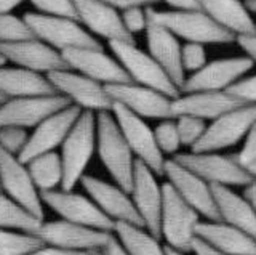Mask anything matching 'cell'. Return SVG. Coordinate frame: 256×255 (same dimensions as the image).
Listing matches in <instances>:
<instances>
[{
  "label": "cell",
  "instance_id": "1",
  "mask_svg": "<svg viewBox=\"0 0 256 255\" xmlns=\"http://www.w3.org/2000/svg\"><path fill=\"white\" fill-rule=\"evenodd\" d=\"M96 149L116 185L130 193L136 159L110 111L96 114Z\"/></svg>",
  "mask_w": 256,
  "mask_h": 255
},
{
  "label": "cell",
  "instance_id": "2",
  "mask_svg": "<svg viewBox=\"0 0 256 255\" xmlns=\"http://www.w3.org/2000/svg\"><path fill=\"white\" fill-rule=\"evenodd\" d=\"M148 21L170 31L178 39H184L189 44H230L237 37L221 28L205 15L202 10H172L157 12L148 7Z\"/></svg>",
  "mask_w": 256,
  "mask_h": 255
},
{
  "label": "cell",
  "instance_id": "3",
  "mask_svg": "<svg viewBox=\"0 0 256 255\" xmlns=\"http://www.w3.org/2000/svg\"><path fill=\"white\" fill-rule=\"evenodd\" d=\"M62 185L61 189L72 191L85 175L96 148V116L92 111H82L76 125L62 143Z\"/></svg>",
  "mask_w": 256,
  "mask_h": 255
},
{
  "label": "cell",
  "instance_id": "4",
  "mask_svg": "<svg viewBox=\"0 0 256 255\" xmlns=\"http://www.w3.org/2000/svg\"><path fill=\"white\" fill-rule=\"evenodd\" d=\"M164 205L160 218V237L166 241V245L178 252H190L194 242L196 228L200 223V215L184 201L172 188L170 183L162 185Z\"/></svg>",
  "mask_w": 256,
  "mask_h": 255
},
{
  "label": "cell",
  "instance_id": "5",
  "mask_svg": "<svg viewBox=\"0 0 256 255\" xmlns=\"http://www.w3.org/2000/svg\"><path fill=\"white\" fill-rule=\"evenodd\" d=\"M109 47L116 55V60L130 76L132 82L157 90L172 100H176L181 95L178 87L149 53L142 52L132 42L112 41L109 42Z\"/></svg>",
  "mask_w": 256,
  "mask_h": 255
},
{
  "label": "cell",
  "instance_id": "6",
  "mask_svg": "<svg viewBox=\"0 0 256 255\" xmlns=\"http://www.w3.org/2000/svg\"><path fill=\"white\" fill-rule=\"evenodd\" d=\"M22 20L26 21L36 39L61 53L72 49L102 50V45L90 33H86L77 20L48 17L42 13H26Z\"/></svg>",
  "mask_w": 256,
  "mask_h": 255
},
{
  "label": "cell",
  "instance_id": "7",
  "mask_svg": "<svg viewBox=\"0 0 256 255\" xmlns=\"http://www.w3.org/2000/svg\"><path fill=\"white\" fill-rule=\"evenodd\" d=\"M110 113L116 117L118 129L130 146L132 153L136 156V161L148 165L157 177L164 175L166 159L158 149L154 130L146 124V121L118 103H114Z\"/></svg>",
  "mask_w": 256,
  "mask_h": 255
},
{
  "label": "cell",
  "instance_id": "8",
  "mask_svg": "<svg viewBox=\"0 0 256 255\" xmlns=\"http://www.w3.org/2000/svg\"><path fill=\"white\" fill-rule=\"evenodd\" d=\"M173 159L190 172L197 173L212 186H246L253 180L245 167L237 162L236 156H222L218 153H186L176 154Z\"/></svg>",
  "mask_w": 256,
  "mask_h": 255
},
{
  "label": "cell",
  "instance_id": "9",
  "mask_svg": "<svg viewBox=\"0 0 256 255\" xmlns=\"http://www.w3.org/2000/svg\"><path fill=\"white\" fill-rule=\"evenodd\" d=\"M40 199H42L45 205H48L52 210L58 213L61 220L86 228L114 233L116 223L109 217H106L90 197L84 194L74 193V191L54 189L40 193Z\"/></svg>",
  "mask_w": 256,
  "mask_h": 255
},
{
  "label": "cell",
  "instance_id": "10",
  "mask_svg": "<svg viewBox=\"0 0 256 255\" xmlns=\"http://www.w3.org/2000/svg\"><path fill=\"white\" fill-rule=\"evenodd\" d=\"M254 122L256 105H244L232 109L206 127L202 140L192 148V153H218L234 146L246 137Z\"/></svg>",
  "mask_w": 256,
  "mask_h": 255
},
{
  "label": "cell",
  "instance_id": "11",
  "mask_svg": "<svg viewBox=\"0 0 256 255\" xmlns=\"http://www.w3.org/2000/svg\"><path fill=\"white\" fill-rule=\"evenodd\" d=\"M0 188L4 194L21 204L34 217L45 220L44 202L28 170V165L2 148H0Z\"/></svg>",
  "mask_w": 256,
  "mask_h": 255
},
{
  "label": "cell",
  "instance_id": "12",
  "mask_svg": "<svg viewBox=\"0 0 256 255\" xmlns=\"http://www.w3.org/2000/svg\"><path fill=\"white\" fill-rule=\"evenodd\" d=\"M46 77L56 92L66 97L72 105L78 106L82 111H92V113L112 111L114 101L110 100L104 85L92 81L90 77L74 73L72 69L56 71Z\"/></svg>",
  "mask_w": 256,
  "mask_h": 255
},
{
  "label": "cell",
  "instance_id": "13",
  "mask_svg": "<svg viewBox=\"0 0 256 255\" xmlns=\"http://www.w3.org/2000/svg\"><path fill=\"white\" fill-rule=\"evenodd\" d=\"M164 175H166L172 188L200 217H204L208 221H221L214 204L212 185H208L204 178H200L197 173L178 164L174 159H168L165 162Z\"/></svg>",
  "mask_w": 256,
  "mask_h": 255
},
{
  "label": "cell",
  "instance_id": "14",
  "mask_svg": "<svg viewBox=\"0 0 256 255\" xmlns=\"http://www.w3.org/2000/svg\"><path fill=\"white\" fill-rule=\"evenodd\" d=\"M254 66L248 57L214 60L184 81L181 93L197 92H228L234 84Z\"/></svg>",
  "mask_w": 256,
  "mask_h": 255
},
{
  "label": "cell",
  "instance_id": "15",
  "mask_svg": "<svg viewBox=\"0 0 256 255\" xmlns=\"http://www.w3.org/2000/svg\"><path fill=\"white\" fill-rule=\"evenodd\" d=\"M72 103L62 95L50 97L12 98L0 105V129L2 127H37L50 116L70 106Z\"/></svg>",
  "mask_w": 256,
  "mask_h": 255
},
{
  "label": "cell",
  "instance_id": "16",
  "mask_svg": "<svg viewBox=\"0 0 256 255\" xmlns=\"http://www.w3.org/2000/svg\"><path fill=\"white\" fill-rule=\"evenodd\" d=\"M104 89L112 101L125 106L128 111L142 119H160V121L174 119L172 109L173 100L157 90L148 89V87L134 82L104 85Z\"/></svg>",
  "mask_w": 256,
  "mask_h": 255
},
{
  "label": "cell",
  "instance_id": "17",
  "mask_svg": "<svg viewBox=\"0 0 256 255\" xmlns=\"http://www.w3.org/2000/svg\"><path fill=\"white\" fill-rule=\"evenodd\" d=\"M112 234L114 233L86 228L66 220H54L44 221L36 236L42 239L45 245L76 252H86L92 249H102L109 242Z\"/></svg>",
  "mask_w": 256,
  "mask_h": 255
},
{
  "label": "cell",
  "instance_id": "18",
  "mask_svg": "<svg viewBox=\"0 0 256 255\" xmlns=\"http://www.w3.org/2000/svg\"><path fill=\"white\" fill-rule=\"evenodd\" d=\"M80 114H82V109L76 105H70L61 109L60 113L45 119L44 122H40L32 135H29L28 145L18 156V159L22 164H29L37 156L53 153L54 148H58L64 143Z\"/></svg>",
  "mask_w": 256,
  "mask_h": 255
},
{
  "label": "cell",
  "instance_id": "19",
  "mask_svg": "<svg viewBox=\"0 0 256 255\" xmlns=\"http://www.w3.org/2000/svg\"><path fill=\"white\" fill-rule=\"evenodd\" d=\"M157 175L148 165L136 161L133 173L132 201L142 220V225L152 236L160 237V218H162L164 189L158 185Z\"/></svg>",
  "mask_w": 256,
  "mask_h": 255
},
{
  "label": "cell",
  "instance_id": "20",
  "mask_svg": "<svg viewBox=\"0 0 256 255\" xmlns=\"http://www.w3.org/2000/svg\"><path fill=\"white\" fill-rule=\"evenodd\" d=\"M80 183H82V186L85 188L92 201L114 223L124 221L144 228L142 220L130 197V193H126L117 185L92 177V175H84Z\"/></svg>",
  "mask_w": 256,
  "mask_h": 255
},
{
  "label": "cell",
  "instance_id": "21",
  "mask_svg": "<svg viewBox=\"0 0 256 255\" xmlns=\"http://www.w3.org/2000/svg\"><path fill=\"white\" fill-rule=\"evenodd\" d=\"M0 55L6 61H12L22 69H29L45 76L56 73V71L70 69L68 63L64 61L61 52L52 49L50 45L38 41V39L0 44Z\"/></svg>",
  "mask_w": 256,
  "mask_h": 255
},
{
  "label": "cell",
  "instance_id": "22",
  "mask_svg": "<svg viewBox=\"0 0 256 255\" xmlns=\"http://www.w3.org/2000/svg\"><path fill=\"white\" fill-rule=\"evenodd\" d=\"M62 58L70 69L90 77L102 85L130 84L132 79L122 65L108 53L96 49H72L62 52Z\"/></svg>",
  "mask_w": 256,
  "mask_h": 255
},
{
  "label": "cell",
  "instance_id": "23",
  "mask_svg": "<svg viewBox=\"0 0 256 255\" xmlns=\"http://www.w3.org/2000/svg\"><path fill=\"white\" fill-rule=\"evenodd\" d=\"M76 5L78 23L85 25L94 36L108 39L109 42H132L133 36L124 26L122 17L116 9H112L101 0H72Z\"/></svg>",
  "mask_w": 256,
  "mask_h": 255
},
{
  "label": "cell",
  "instance_id": "24",
  "mask_svg": "<svg viewBox=\"0 0 256 255\" xmlns=\"http://www.w3.org/2000/svg\"><path fill=\"white\" fill-rule=\"evenodd\" d=\"M245 103L229 92H197L184 93L173 100L172 109L174 119L180 116H190L202 121H214L232 109L244 106Z\"/></svg>",
  "mask_w": 256,
  "mask_h": 255
},
{
  "label": "cell",
  "instance_id": "25",
  "mask_svg": "<svg viewBox=\"0 0 256 255\" xmlns=\"http://www.w3.org/2000/svg\"><path fill=\"white\" fill-rule=\"evenodd\" d=\"M146 37L149 55L158 63L160 68L165 71L181 92V87L186 81V77H184V69L181 63V45L178 37L172 34L168 29L154 25V23L148 25Z\"/></svg>",
  "mask_w": 256,
  "mask_h": 255
},
{
  "label": "cell",
  "instance_id": "26",
  "mask_svg": "<svg viewBox=\"0 0 256 255\" xmlns=\"http://www.w3.org/2000/svg\"><path fill=\"white\" fill-rule=\"evenodd\" d=\"M196 236L226 255H256V239L224 221H200Z\"/></svg>",
  "mask_w": 256,
  "mask_h": 255
},
{
  "label": "cell",
  "instance_id": "27",
  "mask_svg": "<svg viewBox=\"0 0 256 255\" xmlns=\"http://www.w3.org/2000/svg\"><path fill=\"white\" fill-rule=\"evenodd\" d=\"M200 10L236 37L256 36V23L240 0H198Z\"/></svg>",
  "mask_w": 256,
  "mask_h": 255
},
{
  "label": "cell",
  "instance_id": "28",
  "mask_svg": "<svg viewBox=\"0 0 256 255\" xmlns=\"http://www.w3.org/2000/svg\"><path fill=\"white\" fill-rule=\"evenodd\" d=\"M0 93L8 100L58 95L46 76L29 69L6 66L0 68Z\"/></svg>",
  "mask_w": 256,
  "mask_h": 255
},
{
  "label": "cell",
  "instance_id": "29",
  "mask_svg": "<svg viewBox=\"0 0 256 255\" xmlns=\"http://www.w3.org/2000/svg\"><path fill=\"white\" fill-rule=\"evenodd\" d=\"M213 197L216 209L220 213V220L228 225L242 229L244 233L256 239V212L248 204L244 196L234 193L228 186L213 185Z\"/></svg>",
  "mask_w": 256,
  "mask_h": 255
},
{
  "label": "cell",
  "instance_id": "30",
  "mask_svg": "<svg viewBox=\"0 0 256 255\" xmlns=\"http://www.w3.org/2000/svg\"><path fill=\"white\" fill-rule=\"evenodd\" d=\"M114 234L128 255H166L165 247L158 242V237L152 236L142 226L117 221Z\"/></svg>",
  "mask_w": 256,
  "mask_h": 255
},
{
  "label": "cell",
  "instance_id": "31",
  "mask_svg": "<svg viewBox=\"0 0 256 255\" xmlns=\"http://www.w3.org/2000/svg\"><path fill=\"white\" fill-rule=\"evenodd\" d=\"M28 165L34 185L40 193L54 191L62 185V162L58 153H46L37 156Z\"/></svg>",
  "mask_w": 256,
  "mask_h": 255
},
{
  "label": "cell",
  "instance_id": "32",
  "mask_svg": "<svg viewBox=\"0 0 256 255\" xmlns=\"http://www.w3.org/2000/svg\"><path fill=\"white\" fill-rule=\"evenodd\" d=\"M45 220L34 217L21 204L0 193V229H14L26 234H37Z\"/></svg>",
  "mask_w": 256,
  "mask_h": 255
},
{
  "label": "cell",
  "instance_id": "33",
  "mask_svg": "<svg viewBox=\"0 0 256 255\" xmlns=\"http://www.w3.org/2000/svg\"><path fill=\"white\" fill-rule=\"evenodd\" d=\"M44 245L36 234L0 229V255H29Z\"/></svg>",
  "mask_w": 256,
  "mask_h": 255
},
{
  "label": "cell",
  "instance_id": "34",
  "mask_svg": "<svg viewBox=\"0 0 256 255\" xmlns=\"http://www.w3.org/2000/svg\"><path fill=\"white\" fill-rule=\"evenodd\" d=\"M36 39L22 18L13 15H0V44H13Z\"/></svg>",
  "mask_w": 256,
  "mask_h": 255
},
{
  "label": "cell",
  "instance_id": "35",
  "mask_svg": "<svg viewBox=\"0 0 256 255\" xmlns=\"http://www.w3.org/2000/svg\"><path fill=\"white\" fill-rule=\"evenodd\" d=\"M174 121H176V127H178L181 146H189L190 149L202 140L208 127L206 122L202 121V119L190 117V116H180Z\"/></svg>",
  "mask_w": 256,
  "mask_h": 255
},
{
  "label": "cell",
  "instance_id": "36",
  "mask_svg": "<svg viewBox=\"0 0 256 255\" xmlns=\"http://www.w3.org/2000/svg\"><path fill=\"white\" fill-rule=\"evenodd\" d=\"M154 135L157 146L162 151V154H176L180 151L181 140L174 119H168V121L160 122L154 129Z\"/></svg>",
  "mask_w": 256,
  "mask_h": 255
},
{
  "label": "cell",
  "instance_id": "37",
  "mask_svg": "<svg viewBox=\"0 0 256 255\" xmlns=\"http://www.w3.org/2000/svg\"><path fill=\"white\" fill-rule=\"evenodd\" d=\"M29 141V133L21 127H2L0 129V148L18 157Z\"/></svg>",
  "mask_w": 256,
  "mask_h": 255
},
{
  "label": "cell",
  "instance_id": "38",
  "mask_svg": "<svg viewBox=\"0 0 256 255\" xmlns=\"http://www.w3.org/2000/svg\"><path fill=\"white\" fill-rule=\"evenodd\" d=\"M29 2L36 7L42 15H48V17H62V18H70L77 20V10L72 0H29Z\"/></svg>",
  "mask_w": 256,
  "mask_h": 255
},
{
  "label": "cell",
  "instance_id": "39",
  "mask_svg": "<svg viewBox=\"0 0 256 255\" xmlns=\"http://www.w3.org/2000/svg\"><path fill=\"white\" fill-rule=\"evenodd\" d=\"M181 63L184 73L190 71L192 74L202 69L206 65L205 47L200 44H186L181 47Z\"/></svg>",
  "mask_w": 256,
  "mask_h": 255
},
{
  "label": "cell",
  "instance_id": "40",
  "mask_svg": "<svg viewBox=\"0 0 256 255\" xmlns=\"http://www.w3.org/2000/svg\"><path fill=\"white\" fill-rule=\"evenodd\" d=\"M122 21H124V26L125 29L130 33L132 36L141 33V31H146L148 29V15H146V9L142 7H134V9H128L125 12H122Z\"/></svg>",
  "mask_w": 256,
  "mask_h": 255
},
{
  "label": "cell",
  "instance_id": "41",
  "mask_svg": "<svg viewBox=\"0 0 256 255\" xmlns=\"http://www.w3.org/2000/svg\"><path fill=\"white\" fill-rule=\"evenodd\" d=\"M228 92L240 101H244L245 105H256V76L240 79Z\"/></svg>",
  "mask_w": 256,
  "mask_h": 255
},
{
  "label": "cell",
  "instance_id": "42",
  "mask_svg": "<svg viewBox=\"0 0 256 255\" xmlns=\"http://www.w3.org/2000/svg\"><path fill=\"white\" fill-rule=\"evenodd\" d=\"M234 156L237 159V162L242 167H246L253 161H256V122L252 125L250 132H248V135L245 137V143L242 149H240V153Z\"/></svg>",
  "mask_w": 256,
  "mask_h": 255
},
{
  "label": "cell",
  "instance_id": "43",
  "mask_svg": "<svg viewBox=\"0 0 256 255\" xmlns=\"http://www.w3.org/2000/svg\"><path fill=\"white\" fill-rule=\"evenodd\" d=\"M101 2L108 4L109 7L116 10H128V9H134V7H142V9H148V7L158 4L160 0H101Z\"/></svg>",
  "mask_w": 256,
  "mask_h": 255
},
{
  "label": "cell",
  "instance_id": "44",
  "mask_svg": "<svg viewBox=\"0 0 256 255\" xmlns=\"http://www.w3.org/2000/svg\"><path fill=\"white\" fill-rule=\"evenodd\" d=\"M236 42L245 52L246 57L256 65V36H238Z\"/></svg>",
  "mask_w": 256,
  "mask_h": 255
},
{
  "label": "cell",
  "instance_id": "45",
  "mask_svg": "<svg viewBox=\"0 0 256 255\" xmlns=\"http://www.w3.org/2000/svg\"><path fill=\"white\" fill-rule=\"evenodd\" d=\"M192 252L196 255H226L220 250H216L214 247L208 245L206 242H204L202 239H198V237H196L194 242H192Z\"/></svg>",
  "mask_w": 256,
  "mask_h": 255
},
{
  "label": "cell",
  "instance_id": "46",
  "mask_svg": "<svg viewBox=\"0 0 256 255\" xmlns=\"http://www.w3.org/2000/svg\"><path fill=\"white\" fill-rule=\"evenodd\" d=\"M29 255H85V252H76V250L58 249V247H52V245H44Z\"/></svg>",
  "mask_w": 256,
  "mask_h": 255
},
{
  "label": "cell",
  "instance_id": "47",
  "mask_svg": "<svg viewBox=\"0 0 256 255\" xmlns=\"http://www.w3.org/2000/svg\"><path fill=\"white\" fill-rule=\"evenodd\" d=\"M102 255H128V253L122 247V244L118 242V239L116 237V234H112V237L109 239V242L102 247Z\"/></svg>",
  "mask_w": 256,
  "mask_h": 255
},
{
  "label": "cell",
  "instance_id": "48",
  "mask_svg": "<svg viewBox=\"0 0 256 255\" xmlns=\"http://www.w3.org/2000/svg\"><path fill=\"white\" fill-rule=\"evenodd\" d=\"M174 10H200L198 0H164Z\"/></svg>",
  "mask_w": 256,
  "mask_h": 255
},
{
  "label": "cell",
  "instance_id": "49",
  "mask_svg": "<svg viewBox=\"0 0 256 255\" xmlns=\"http://www.w3.org/2000/svg\"><path fill=\"white\" fill-rule=\"evenodd\" d=\"M244 199L253 207V210L256 212V178H253L244 189Z\"/></svg>",
  "mask_w": 256,
  "mask_h": 255
},
{
  "label": "cell",
  "instance_id": "50",
  "mask_svg": "<svg viewBox=\"0 0 256 255\" xmlns=\"http://www.w3.org/2000/svg\"><path fill=\"white\" fill-rule=\"evenodd\" d=\"M22 2L24 0H0V15H8Z\"/></svg>",
  "mask_w": 256,
  "mask_h": 255
},
{
  "label": "cell",
  "instance_id": "51",
  "mask_svg": "<svg viewBox=\"0 0 256 255\" xmlns=\"http://www.w3.org/2000/svg\"><path fill=\"white\" fill-rule=\"evenodd\" d=\"M245 170H246L248 173H250L253 178H256V161H253L250 165H246V167H245Z\"/></svg>",
  "mask_w": 256,
  "mask_h": 255
},
{
  "label": "cell",
  "instance_id": "52",
  "mask_svg": "<svg viewBox=\"0 0 256 255\" xmlns=\"http://www.w3.org/2000/svg\"><path fill=\"white\" fill-rule=\"evenodd\" d=\"M245 7L248 9V12L256 13V0H245Z\"/></svg>",
  "mask_w": 256,
  "mask_h": 255
},
{
  "label": "cell",
  "instance_id": "53",
  "mask_svg": "<svg viewBox=\"0 0 256 255\" xmlns=\"http://www.w3.org/2000/svg\"><path fill=\"white\" fill-rule=\"evenodd\" d=\"M165 252H166V255H186V253H182V252H178V250L172 249V247H168V245H165Z\"/></svg>",
  "mask_w": 256,
  "mask_h": 255
},
{
  "label": "cell",
  "instance_id": "54",
  "mask_svg": "<svg viewBox=\"0 0 256 255\" xmlns=\"http://www.w3.org/2000/svg\"><path fill=\"white\" fill-rule=\"evenodd\" d=\"M85 255H102V249H92V250H86Z\"/></svg>",
  "mask_w": 256,
  "mask_h": 255
},
{
  "label": "cell",
  "instance_id": "55",
  "mask_svg": "<svg viewBox=\"0 0 256 255\" xmlns=\"http://www.w3.org/2000/svg\"><path fill=\"white\" fill-rule=\"evenodd\" d=\"M5 63H6V60L2 57V55H0V68H2V66H5Z\"/></svg>",
  "mask_w": 256,
  "mask_h": 255
},
{
  "label": "cell",
  "instance_id": "56",
  "mask_svg": "<svg viewBox=\"0 0 256 255\" xmlns=\"http://www.w3.org/2000/svg\"><path fill=\"white\" fill-rule=\"evenodd\" d=\"M6 100H8V98H5V97H4V95H2V93H0V105H4V103H5Z\"/></svg>",
  "mask_w": 256,
  "mask_h": 255
},
{
  "label": "cell",
  "instance_id": "57",
  "mask_svg": "<svg viewBox=\"0 0 256 255\" xmlns=\"http://www.w3.org/2000/svg\"><path fill=\"white\" fill-rule=\"evenodd\" d=\"M0 193H2V188H0Z\"/></svg>",
  "mask_w": 256,
  "mask_h": 255
}]
</instances>
